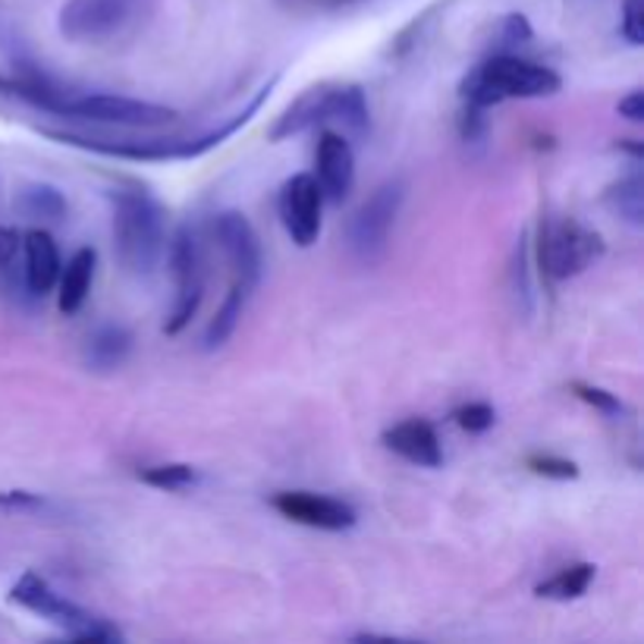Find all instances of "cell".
<instances>
[{
	"instance_id": "f1b7e54d",
	"label": "cell",
	"mask_w": 644,
	"mask_h": 644,
	"mask_svg": "<svg viewBox=\"0 0 644 644\" xmlns=\"http://www.w3.org/2000/svg\"><path fill=\"white\" fill-rule=\"evenodd\" d=\"M616 114L619 117H626L629 123H642L644 119V94L635 88V91H629L619 104H616Z\"/></svg>"
},
{
	"instance_id": "8fae6325",
	"label": "cell",
	"mask_w": 644,
	"mask_h": 644,
	"mask_svg": "<svg viewBox=\"0 0 644 644\" xmlns=\"http://www.w3.org/2000/svg\"><path fill=\"white\" fill-rule=\"evenodd\" d=\"M270 506L295 526L321 528V531H346L355 526V509L350 503L312 491H283L270 500Z\"/></svg>"
},
{
	"instance_id": "d4e9b609",
	"label": "cell",
	"mask_w": 644,
	"mask_h": 644,
	"mask_svg": "<svg viewBox=\"0 0 644 644\" xmlns=\"http://www.w3.org/2000/svg\"><path fill=\"white\" fill-rule=\"evenodd\" d=\"M453 418H456V425L463 428V431H469V434H481V431H488V428H494V409L488 406V403H469V406H459V409L453 412Z\"/></svg>"
},
{
	"instance_id": "8992f818",
	"label": "cell",
	"mask_w": 644,
	"mask_h": 644,
	"mask_svg": "<svg viewBox=\"0 0 644 644\" xmlns=\"http://www.w3.org/2000/svg\"><path fill=\"white\" fill-rule=\"evenodd\" d=\"M403 199H406L403 179H390V182L378 186L371 192V199H365L362 207L352 214L350 245L362 262H375L383 249H387L390 230H393L396 214L403 207Z\"/></svg>"
},
{
	"instance_id": "ac0fdd59",
	"label": "cell",
	"mask_w": 644,
	"mask_h": 644,
	"mask_svg": "<svg viewBox=\"0 0 644 644\" xmlns=\"http://www.w3.org/2000/svg\"><path fill=\"white\" fill-rule=\"evenodd\" d=\"M337 123H343V129L362 139L368 129H371V117H368V101H365V91L362 86H333L330 94V117Z\"/></svg>"
},
{
	"instance_id": "ba28073f",
	"label": "cell",
	"mask_w": 644,
	"mask_h": 644,
	"mask_svg": "<svg viewBox=\"0 0 644 644\" xmlns=\"http://www.w3.org/2000/svg\"><path fill=\"white\" fill-rule=\"evenodd\" d=\"M136 3L139 0H66L58 29L70 41H104L132 20Z\"/></svg>"
},
{
	"instance_id": "e0dca14e",
	"label": "cell",
	"mask_w": 644,
	"mask_h": 644,
	"mask_svg": "<svg viewBox=\"0 0 644 644\" xmlns=\"http://www.w3.org/2000/svg\"><path fill=\"white\" fill-rule=\"evenodd\" d=\"M132 350V333L119 324H104L86 340V362L94 371H114Z\"/></svg>"
},
{
	"instance_id": "44dd1931",
	"label": "cell",
	"mask_w": 644,
	"mask_h": 644,
	"mask_svg": "<svg viewBox=\"0 0 644 644\" xmlns=\"http://www.w3.org/2000/svg\"><path fill=\"white\" fill-rule=\"evenodd\" d=\"M245 299H249V293H245L239 283H233V287H230V293H227V299H224V305L217 308V315H214L211 324H207V330H205L207 350H220V346L233 337L236 327H239V318H242V305H245Z\"/></svg>"
},
{
	"instance_id": "cb8c5ba5",
	"label": "cell",
	"mask_w": 644,
	"mask_h": 644,
	"mask_svg": "<svg viewBox=\"0 0 644 644\" xmlns=\"http://www.w3.org/2000/svg\"><path fill=\"white\" fill-rule=\"evenodd\" d=\"M528 469L534 475H544V478H557V481H572L579 478V466L563 459V456H551V453H534L528 456Z\"/></svg>"
},
{
	"instance_id": "1f68e13d",
	"label": "cell",
	"mask_w": 644,
	"mask_h": 644,
	"mask_svg": "<svg viewBox=\"0 0 644 644\" xmlns=\"http://www.w3.org/2000/svg\"><path fill=\"white\" fill-rule=\"evenodd\" d=\"M350 3H362V0H327V7H350Z\"/></svg>"
},
{
	"instance_id": "5bb4252c",
	"label": "cell",
	"mask_w": 644,
	"mask_h": 644,
	"mask_svg": "<svg viewBox=\"0 0 644 644\" xmlns=\"http://www.w3.org/2000/svg\"><path fill=\"white\" fill-rule=\"evenodd\" d=\"M26 252V283L35 295L51 293L58 287L60 277V249L54 242V236L45 233V230H29L23 236V245Z\"/></svg>"
},
{
	"instance_id": "277c9868",
	"label": "cell",
	"mask_w": 644,
	"mask_h": 644,
	"mask_svg": "<svg viewBox=\"0 0 644 644\" xmlns=\"http://www.w3.org/2000/svg\"><path fill=\"white\" fill-rule=\"evenodd\" d=\"M604 255V239L579 220H551L541 227L538 264L551 280H569Z\"/></svg>"
},
{
	"instance_id": "603a6c76",
	"label": "cell",
	"mask_w": 644,
	"mask_h": 644,
	"mask_svg": "<svg viewBox=\"0 0 644 644\" xmlns=\"http://www.w3.org/2000/svg\"><path fill=\"white\" fill-rule=\"evenodd\" d=\"M139 478L151 484V488H161V491H182V488H192L199 481V475L192 466L186 463H171V466H151V469L139 471Z\"/></svg>"
},
{
	"instance_id": "5b68a950",
	"label": "cell",
	"mask_w": 644,
	"mask_h": 644,
	"mask_svg": "<svg viewBox=\"0 0 644 644\" xmlns=\"http://www.w3.org/2000/svg\"><path fill=\"white\" fill-rule=\"evenodd\" d=\"M51 114L91 119V123H114V126H136V129L164 126V123L176 119L174 108L123 98V94H83V98H66L63 94L60 101H54Z\"/></svg>"
},
{
	"instance_id": "d6986e66",
	"label": "cell",
	"mask_w": 644,
	"mask_h": 644,
	"mask_svg": "<svg viewBox=\"0 0 644 644\" xmlns=\"http://www.w3.org/2000/svg\"><path fill=\"white\" fill-rule=\"evenodd\" d=\"M13 205L23 217H31V220H60L66 214V199L60 195V189L48 186V182L23 186L13 199Z\"/></svg>"
},
{
	"instance_id": "ffe728a7",
	"label": "cell",
	"mask_w": 644,
	"mask_h": 644,
	"mask_svg": "<svg viewBox=\"0 0 644 644\" xmlns=\"http://www.w3.org/2000/svg\"><path fill=\"white\" fill-rule=\"evenodd\" d=\"M591 582H594V566L591 563H576V566L559 569L554 579L541 582L534 588V594L547 597V601H576V597L585 594Z\"/></svg>"
},
{
	"instance_id": "4fadbf2b",
	"label": "cell",
	"mask_w": 644,
	"mask_h": 644,
	"mask_svg": "<svg viewBox=\"0 0 644 644\" xmlns=\"http://www.w3.org/2000/svg\"><path fill=\"white\" fill-rule=\"evenodd\" d=\"M383 443H387V450H393L396 456H403L406 463L421 466V469H438L443 463L438 431L421 418L393 425L390 431H383Z\"/></svg>"
},
{
	"instance_id": "83f0119b",
	"label": "cell",
	"mask_w": 644,
	"mask_h": 644,
	"mask_svg": "<svg viewBox=\"0 0 644 644\" xmlns=\"http://www.w3.org/2000/svg\"><path fill=\"white\" fill-rule=\"evenodd\" d=\"M531 38V26L522 13H506L503 16V41L506 45H516V41H528Z\"/></svg>"
},
{
	"instance_id": "2e32d148",
	"label": "cell",
	"mask_w": 644,
	"mask_h": 644,
	"mask_svg": "<svg viewBox=\"0 0 644 644\" xmlns=\"http://www.w3.org/2000/svg\"><path fill=\"white\" fill-rule=\"evenodd\" d=\"M94 262H98L94 249H79L66 262V267H60L58 308L63 315H76L86 305L88 290H91V277H94Z\"/></svg>"
},
{
	"instance_id": "4316f807",
	"label": "cell",
	"mask_w": 644,
	"mask_h": 644,
	"mask_svg": "<svg viewBox=\"0 0 644 644\" xmlns=\"http://www.w3.org/2000/svg\"><path fill=\"white\" fill-rule=\"evenodd\" d=\"M622 35L629 45H644V0H622Z\"/></svg>"
},
{
	"instance_id": "7402d4cb",
	"label": "cell",
	"mask_w": 644,
	"mask_h": 644,
	"mask_svg": "<svg viewBox=\"0 0 644 644\" xmlns=\"http://www.w3.org/2000/svg\"><path fill=\"white\" fill-rule=\"evenodd\" d=\"M607 205L614 207L622 220H629L632 227L644 224V182L642 176L632 174L619 179L614 189L607 192Z\"/></svg>"
},
{
	"instance_id": "9a60e30c",
	"label": "cell",
	"mask_w": 644,
	"mask_h": 644,
	"mask_svg": "<svg viewBox=\"0 0 644 644\" xmlns=\"http://www.w3.org/2000/svg\"><path fill=\"white\" fill-rule=\"evenodd\" d=\"M330 94H333V86H315L302 91L293 104L277 117V123L270 126L267 139L270 142H283V139H290V136L315 126V123H324L330 117Z\"/></svg>"
},
{
	"instance_id": "7a4b0ae2",
	"label": "cell",
	"mask_w": 644,
	"mask_h": 644,
	"mask_svg": "<svg viewBox=\"0 0 644 644\" xmlns=\"http://www.w3.org/2000/svg\"><path fill=\"white\" fill-rule=\"evenodd\" d=\"M559 88H563V79L551 66L500 54V58L484 60L481 66H475L463 79L459 91L469 108L484 111V108L509 101V98H551Z\"/></svg>"
},
{
	"instance_id": "6da1fadb",
	"label": "cell",
	"mask_w": 644,
	"mask_h": 644,
	"mask_svg": "<svg viewBox=\"0 0 644 644\" xmlns=\"http://www.w3.org/2000/svg\"><path fill=\"white\" fill-rule=\"evenodd\" d=\"M111 202L119 264L136 277H148L164 255V207L139 189L111 192Z\"/></svg>"
},
{
	"instance_id": "7c38bea8",
	"label": "cell",
	"mask_w": 644,
	"mask_h": 644,
	"mask_svg": "<svg viewBox=\"0 0 644 644\" xmlns=\"http://www.w3.org/2000/svg\"><path fill=\"white\" fill-rule=\"evenodd\" d=\"M315 167H318V186L321 195L333 205H343V199L352 192L355 182V154L346 136L340 132H321L318 151H315Z\"/></svg>"
},
{
	"instance_id": "3957f363",
	"label": "cell",
	"mask_w": 644,
	"mask_h": 644,
	"mask_svg": "<svg viewBox=\"0 0 644 644\" xmlns=\"http://www.w3.org/2000/svg\"><path fill=\"white\" fill-rule=\"evenodd\" d=\"M10 601L26 607L31 614L45 616L51 622H58L60 629H66L70 639L76 642H119V632L114 626H108L104 619L86 614L83 607H76L73 601H66L54 588L48 585L41 576L23 572L20 582L10 588Z\"/></svg>"
},
{
	"instance_id": "30bf717a",
	"label": "cell",
	"mask_w": 644,
	"mask_h": 644,
	"mask_svg": "<svg viewBox=\"0 0 644 644\" xmlns=\"http://www.w3.org/2000/svg\"><path fill=\"white\" fill-rule=\"evenodd\" d=\"M324 195L318 179L312 174H295L283 182L280 192V217L283 227L299 249H308L321 236Z\"/></svg>"
},
{
	"instance_id": "9c48e42d",
	"label": "cell",
	"mask_w": 644,
	"mask_h": 644,
	"mask_svg": "<svg viewBox=\"0 0 644 644\" xmlns=\"http://www.w3.org/2000/svg\"><path fill=\"white\" fill-rule=\"evenodd\" d=\"M214 236H217V242H220L227 262L233 264L236 283H239L245 293H252V290L262 283L264 267L262 242H258L255 227L249 224L245 214H239V211H224V214H217V220H214Z\"/></svg>"
},
{
	"instance_id": "f546056e",
	"label": "cell",
	"mask_w": 644,
	"mask_h": 644,
	"mask_svg": "<svg viewBox=\"0 0 644 644\" xmlns=\"http://www.w3.org/2000/svg\"><path fill=\"white\" fill-rule=\"evenodd\" d=\"M45 500L29 491H0V506L3 509H38Z\"/></svg>"
},
{
	"instance_id": "484cf974",
	"label": "cell",
	"mask_w": 644,
	"mask_h": 644,
	"mask_svg": "<svg viewBox=\"0 0 644 644\" xmlns=\"http://www.w3.org/2000/svg\"><path fill=\"white\" fill-rule=\"evenodd\" d=\"M572 393L579 396V400H585L588 406H594V409H601L604 415H622L626 406L616 400L614 393H607V390H601V387H591V383L576 381L572 383Z\"/></svg>"
},
{
	"instance_id": "52a82bcc",
	"label": "cell",
	"mask_w": 644,
	"mask_h": 644,
	"mask_svg": "<svg viewBox=\"0 0 644 644\" xmlns=\"http://www.w3.org/2000/svg\"><path fill=\"white\" fill-rule=\"evenodd\" d=\"M171 274H174L176 283V305L171 321L164 324V330L174 337L192 321V315L202 305V293H205L202 245H199V236L189 224H182L174 233V242H171Z\"/></svg>"
},
{
	"instance_id": "4dcf8cb0",
	"label": "cell",
	"mask_w": 644,
	"mask_h": 644,
	"mask_svg": "<svg viewBox=\"0 0 644 644\" xmlns=\"http://www.w3.org/2000/svg\"><path fill=\"white\" fill-rule=\"evenodd\" d=\"M20 245H23V236L16 233L13 227H0V267L13 264L16 252H20Z\"/></svg>"
}]
</instances>
